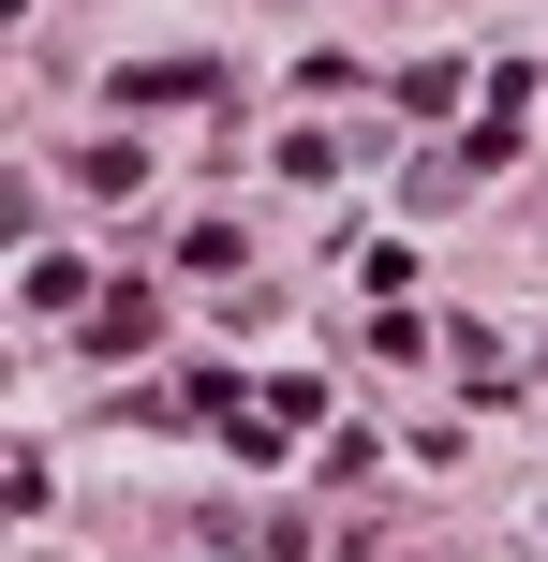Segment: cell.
I'll return each instance as SVG.
<instances>
[{
    "label": "cell",
    "mask_w": 548,
    "mask_h": 562,
    "mask_svg": "<svg viewBox=\"0 0 548 562\" xmlns=\"http://www.w3.org/2000/svg\"><path fill=\"white\" fill-rule=\"evenodd\" d=\"M208 89H223V59H134L119 104H208Z\"/></svg>",
    "instance_id": "cell-1"
},
{
    "label": "cell",
    "mask_w": 548,
    "mask_h": 562,
    "mask_svg": "<svg viewBox=\"0 0 548 562\" xmlns=\"http://www.w3.org/2000/svg\"><path fill=\"white\" fill-rule=\"evenodd\" d=\"M89 340L104 356H148V296H89Z\"/></svg>",
    "instance_id": "cell-2"
}]
</instances>
